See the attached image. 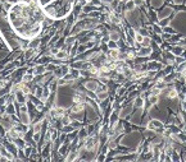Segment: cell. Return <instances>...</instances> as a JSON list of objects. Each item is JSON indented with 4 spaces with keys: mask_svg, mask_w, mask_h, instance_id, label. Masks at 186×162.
I'll list each match as a JSON object with an SVG mask.
<instances>
[{
    "mask_svg": "<svg viewBox=\"0 0 186 162\" xmlns=\"http://www.w3.org/2000/svg\"><path fill=\"white\" fill-rule=\"evenodd\" d=\"M141 117H142V112H141V108H139V111L136 114H133V116L131 117V123L132 124H141Z\"/></svg>",
    "mask_w": 186,
    "mask_h": 162,
    "instance_id": "obj_9",
    "label": "cell"
},
{
    "mask_svg": "<svg viewBox=\"0 0 186 162\" xmlns=\"http://www.w3.org/2000/svg\"><path fill=\"white\" fill-rule=\"evenodd\" d=\"M136 55L137 56H149V55H151V47L150 46H148V47L142 46L140 50L136 51Z\"/></svg>",
    "mask_w": 186,
    "mask_h": 162,
    "instance_id": "obj_8",
    "label": "cell"
},
{
    "mask_svg": "<svg viewBox=\"0 0 186 162\" xmlns=\"http://www.w3.org/2000/svg\"><path fill=\"white\" fill-rule=\"evenodd\" d=\"M132 111H133V103L127 105V106H125V107L121 108V111H120V117H121V119H125L126 116L130 115Z\"/></svg>",
    "mask_w": 186,
    "mask_h": 162,
    "instance_id": "obj_5",
    "label": "cell"
},
{
    "mask_svg": "<svg viewBox=\"0 0 186 162\" xmlns=\"http://www.w3.org/2000/svg\"><path fill=\"white\" fill-rule=\"evenodd\" d=\"M163 1L164 0H150V4L153 8H160L163 5Z\"/></svg>",
    "mask_w": 186,
    "mask_h": 162,
    "instance_id": "obj_17",
    "label": "cell"
},
{
    "mask_svg": "<svg viewBox=\"0 0 186 162\" xmlns=\"http://www.w3.org/2000/svg\"><path fill=\"white\" fill-rule=\"evenodd\" d=\"M121 39V36H120V33H118L117 31H111L109 32V40H112V41H120Z\"/></svg>",
    "mask_w": 186,
    "mask_h": 162,
    "instance_id": "obj_14",
    "label": "cell"
},
{
    "mask_svg": "<svg viewBox=\"0 0 186 162\" xmlns=\"http://www.w3.org/2000/svg\"><path fill=\"white\" fill-rule=\"evenodd\" d=\"M33 77H35V75L33 74H28V73H23V75H22V78H21V80L23 83H30V82H32L33 80Z\"/></svg>",
    "mask_w": 186,
    "mask_h": 162,
    "instance_id": "obj_12",
    "label": "cell"
},
{
    "mask_svg": "<svg viewBox=\"0 0 186 162\" xmlns=\"http://www.w3.org/2000/svg\"><path fill=\"white\" fill-rule=\"evenodd\" d=\"M141 140V135L139 133H132V134L125 135L121 139V144L122 146H127V147H135L140 143Z\"/></svg>",
    "mask_w": 186,
    "mask_h": 162,
    "instance_id": "obj_2",
    "label": "cell"
},
{
    "mask_svg": "<svg viewBox=\"0 0 186 162\" xmlns=\"http://www.w3.org/2000/svg\"><path fill=\"white\" fill-rule=\"evenodd\" d=\"M172 12H173V9L171 8V7L163 8V9H162V10H159V13H158V19H163V18H167L168 16H171V14H172Z\"/></svg>",
    "mask_w": 186,
    "mask_h": 162,
    "instance_id": "obj_6",
    "label": "cell"
},
{
    "mask_svg": "<svg viewBox=\"0 0 186 162\" xmlns=\"http://www.w3.org/2000/svg\"><path fill=\"white\" fill-rule=\"evenodd\" d=\"M84 87H85V89H86V91L96 92L98 88H99V83L95 79H89V80H86V82L84 83Z\"/></svg>",
    "mask_w": 186,
    "mask_h": 162,
    "instance_id": "obj_4",
    "label": "cell"
},
{
    "mask_svg": "<svg viewBox=\"0 0 186 162\" xmlns=\"http://www.w3.org/2000/svg\"><path fill=\"white\" fill-rule=\"evenodd\" d=\"M144 37H145V36H142L140 32H136V35H135V37H133V40H135L137 44H141L142 40H144Z\"/></svg>",
    "mask_w": 186,
    "mask_h": 162,
    "instance_id": "obj_20",
    "label": "cell"
},
{
    "mask_svg": "<svg viewBox=\"0 0 186 162\" xmlns=\"http://www.w3.org/2000/svg\"><path fill=\"white\" fill-rule=\"evenodd\" d=\"M75 42H76V37H75V35H69V36L66 39V44L68 45V46H73Z\"/></svg>",
    "mask_w": 186,
    "mask_h": 162,
    "instance_id": "obj_16",
    "label": "cell"
},
{
    "mask_svg": "<svg viewBox=\"0 0 186 162\" xmlns=\"http://www.w3.org/2000/svg\"><path fill=\"white\" fill-rule=\"evenodd\" d=\"M159 26L160 27H166V26H168L169 25V19L168 18H163V19H159Z\"/></svg>",
    "mask_w": 186,
    "mask_h": 162,
    "instance_id": "obj_22",
    "label": "cell"
},
{
    "mask_svg": "<svg viewBox=\"0 0 186 162\" xmlns=\"http://www.w3.org/2000/svg\"><path fill=\"white\" fill-rule=\"evenodd\" d=\"M135 3V7H141L142 5V0H133Z\"/></svg>",
    "mask_w": 186,
    "mask_h": 162,
    "instance_id": "obj_26",
    "label": "cell"
},
{
    "mask_svg": "<svg viewBox=\"0 0 186 162\" xmlns=\"http://www.w3.org/2000/svg\"><path fill=\"white\" fill-rule=\"evenodd\" d=\"M144 106H145L144 98H142L141 96H140V97H136L135 101H133V107H136V108H142Z\"/></svg>",
    "mask_w": 186,
    "mask_h": 162,
    "instance_id": "obj_10",
    "label": "cell"
},
{
    "mask_svg": "<svg viewBox=\"0 0 186 162\" xmlns=\"http://www.w3.org/2000/svg\"><path fill=\"white\" fill-rule=\"evenodd\" d=\"M125 92H126V87H121V88L117 91V96H122V94L125 93Z\"/></svg>",
    "mask_w": 186,
    "mask_h": 162,
    "instance_id": "obj_24",
    "label": "cell"
},
{
    "mask_svg": "<svg viewBox=\"0 0 186 162\" xmlns=\"http://www.w3.org/2000/svg\"><path fill=\"white\" fill-rule=\"evenodd\" d=\"M155 42L158 45H162V37H160V35H155Z\"/></svg>",
    "mask_w": 186,
    "mask_h": 162,
    "instance_id": "obj_25",
    "label": "cell"
},
{
    "mask_svg": "<svg viewBox=\"0 0 186 162\" xmlns=\"http://www.w3.org/2000/svg\"><path fill=\"white\" fill-rule=\"evenodd\" d=\"M107 45L109 47V50H113V49H118V44H117V41H112V40H109L107 42Z\"/></svg>",
    "mask_w": 186,
    "mask_h": 162,
    "instance_id": "obj_19",
    "label": "cell"
},
{
    "mask_svg": "<svg viewBox=\"0 0 186 162\" xmlns=\"http://www.w3.org/2000/svg\"><path fill=\"white\" fill-rule=\"evenodd\" d=\"M118 119H120V111L118 110H114L112 114H111V116H109V124H111V126H114L117 124L118 121Z\"/></svg>",
    "mask_w": 186,
    "mask_h": 162,
    "instance_id": "obj_7",
    "label": "cell"
},
{
    "mask_svg": "<svg viewBox=\"0 0 186 162\" xmlns=\"http://www.w3.org/2000/svg\"><path fill=\"white\" fill-rule=\"evenodd\" d=\"M14 111H16V107H14V102H9L5 106V112L8 115H14Z\"/></svg>",
    "mask_w": 186,
    "mask_h": 162,
    "instance_id": "obj_13",
    "label": "cell"
},
{
    "mask_svg": "<svg viewBox=\"0 0 186 162\" xmlns=\"http://www.w3.org/2000/svg\"><path fill=\"white\" fill-rule=\"evenodd\" d=\"M41 46V40H37L36 37L35 39H31L30 44H28V47H31V49H39Z\"/></svg>",
    "mask_w": 186,
    "mask_h": 162,
    "instance_id": "obj_11",
    "label": "cell"
},
{
    "mask_svg": "<svg viewBox=\"0 0 186 162\" xmlns=\"http://www.w3.org/2000/svg\"><path fill=\"white\" fill-rule=\"evenodd\" d=\"M35 0L18 1L9 9V21L17 35L23 39L31 40L41 33L45 13Z\"/></svg>",
    "mask_w": 186,
    "mask_h": 162,
    "instance_id": "obj_1",
    "label": "cell"
},
{
    "mask_svg": "<svg viewBox=\"0 0 186 162\" xmlns=\"http://www.w3.org/2000/svg\"><path fill=\"white\" fill-rule=\"evenodd\" d=\"M182 107H184V110L186 111V100H185V101H182Z\"/></svg>",
    "mask_w": 186,
    "mask_h": 162,
    "instance_id": "obj_28",
    "label": "cell"
},
{
    "mask_svg": "<svg viewBox=\"0 0 186 162\" xmlns=\"http://www.w3.org/2000/svg\"><path fill=\"white\" fill-rule=\"evenodd\" d=\"M182 52H184V49L181 46H175V47H172V54L175 55V56H181L182 55Z\"/></svg>",
    "mask_w": 186,
    "mask_h": 162,
    "instance_id": "obj_15",
    "label": "cell"
},
{
    "mask_svg": "<svg viewBox=\"0 0 186 162\" xmlns=\"http://www.w3.org/2000/svg\"><path fill=\"white\" fill-rule=\"evenodd\" d=\"M150 44H151V40H150V37H144V40H142V42H141V45L142 46H145V47H148V46H150Z\"/></svg>",
    "mask_w": 186,
    "mask_h": 162,
    "instance_id": "obj_21",
    "label": "cell"
},
{
    "mask_svg": "<svg viewBox=\"0 0 186 162\" xmlns=\"http://www.w3.org/2000/svg\"><path fill=\"white\" fill-rule=\"evenodd\" d=\"M146 128L149 130H153V132H163L164 130V126H163V123L157 120V119H153V120H150L149 123L146 124Z\"/></svg>",
    "mask_w": 186,
    "mask_h": 162,
    "instance_id": "obj_3",
    "label": "cell"
},
{
    "mask_svg": "<svg viewBox=\"0 0 186 162\" xmlns=\"http://www.w3.org/2000/svg\"><path fill=\"white\" fill-rule=\"evenodd\" d=\"M153 30H154V33H155V35H162V27H160V26H154Z\"/></svg>",
    "mask_w": 186,
    "mask_h": 162,
    "instance_id": "obj_23",
    "label": "cell"
},
{
    "mask_svg": "<svg viewBox=\"0 0 186 162\" xmlns=\"http://www.w3.org/2000/svg\"><path fill=\"white\" fill-rule=\"evenodd\" d=\"M173 4H178V5H181V4H184V0H173Z\"/></svg>",
    "mask_w": 186,
    "mask_h": 162,
    "instance_id": "obj_27",
    "label": "cell"
},
{
    "mask_svg": "<svg viewBox=\"0 0 186 162\" xmlns=\"http://www.w3.org/2000/svg\"><path fill=\"white\" fill-rule=\"evenodd\" d=\"M109 51H111V58L113 60H117L120 58V51H118V49H113V50H109Z\"/></svg>",
    "mask_w": 186,
    "mask_h": 162,
    "instance_id": "obj_18",
    "label": "cell"
}]
</instances>
